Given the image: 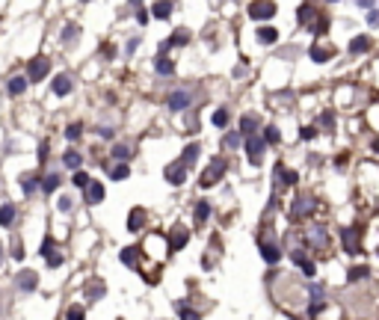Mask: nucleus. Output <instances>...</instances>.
<instances>
[{
    "label": "nucleus",
    "instance_id": "1",
    "mask_svg": "<svg viewBox=\"0 0 379 320\" xmlns=\"http://www.w3.org/2000/svg\"><path fill=\"white\" fill-rule=\"evenodd\" d=\"M225 169H228V163H225L222 157H217L211 166H208V169H205V172H202V178H199V187H202V190H211V187L220 181L222 175H225Z\"/></svg>",
    "mask_w": 379,
    "mask_h": 320
},
{
    "label": "nucleus",
    "instance_id": "2",
    "mask_svg": "<svg viewBox=\"0 0 379 320\" xmlns=\"http://www.w3.org/2000/svg\"><path fill=\"white\" fill-rule=\"evenodd\" d=\"M264 151H267V142L255 133V136H249L246 139V154H249V163L252 166H261V160H264Z\"/></svg>",
    "mask_w": 379,
    "mask_h": 320
},
{
    "label": "nucleus",
    "instance_id": "3",
    "mask_svg": "<svg viewBox=\"0 0 379 320\" xmlns=\"http://www.w3.org/2000/svg\"><path fill=\"white\" fill-rule=\"evenodd\" d=\"M48 68H51V60H48V57L30 60V65H27V83H30V80H42V77L48 74Z\"/></svg>",
    "mask_w": 379,
    "mask_h": 320
},
{
    "label": "nucleus",
    "instance_id": "4",
    "mask_svg": "<svg viewBox=\"0 0 379 320\" xmlns=\"http://www.w3.org/2000/svg\"><path fill=\"white\" fill-rule=\"evenodd\" d=\"M187 243H189V231L184 225H175L172 234H169V252H181Z\"/></svg>",
    "mask_w": 379,
    "mask_h": 320
},
{
    "label": "nucleus",
    "instance_id": "5",
    "mask_svg": "<svg viewBox=\"0 0 379 320\" xmlns=\"http://www.w3.org/2000/svg\"><path fill=\"white\" fill-rule=\"evenodd\" d=\"M305 243H308V246H314V249H326V246H329L326 228H323V225H314V228H308V234H305Z\"/></svg>",
    "mask_w": 379,
    "mask_h": 320
},
{
    "label": "nucleus",
    "instance_id": "6",
    "mask_svg": "<svg viewBox=\"0 0 379 320\" xmlns=\"http://www.w3.org/2000/svg\"><path fill=\"white\" fill-rule=\"evenodd\" d=\"M249 15H252V21H267V18H273L276 15V3H249Z\"/></svg>",
    "mask_w": 379,
    "mask_h": 320
},
{
    "label": "nucleus",
    "instance_id": "7",
    "mask_svg": "<svg viewBox=\"0 0 379 320\" xmlns=\"http://www.w3.org/2000/svg\"><path fill=\"white\" fill-rule=\"evenodd\" d=\"M341 243H344V249H347L349 255L361 252V240H358V231H355V228H347V231H341Z\"/></svg>",
    "mask_w": 379,
    "mask_h": 320
},
{
    "label": "nucleus",
    "instance_id": "8",
    "mask_svg": "<svg viewBox=\"0 0 379 320\" xmlns=\"http://www.w3.org/2000/svg\"><path fill=\"white\" fill-rule=\"evenodd\" d=\"M166 181L184 184V181H187V166H184V163H169V166H166Z\"/></svg>",
    "mask_w": 379,
    "mask_h": 320
},
{
    "label": "nucleus",
    "instance_id": "9",
    "mask_svg": "<svg viewBox=\"0 0 379 320\" xmlns=\"http://www.w3.org/2000/svg\"><path fill=\"white\" fill-rule=\"evenodd\" d=\"M189 101H193V95H189L187 89H178V92H172V95H169L166 104H169V110H187Z\"/></svg>",
    "mask_w": 379,
    "mask_h": 320
},
{
    "label": "nucleus",
    "instance_id": "10",
    "mask_svg": "<svg viewBox=\"0 0 379 320\" xmlns=\"http://www.w3.org/2000/svg\"><path fill=\"white\" fill-rule=\"evenodd\" d=\"M258 246H261V258H264L267 264H276V261L282 258V249H279L276 243H270V240H258Z\"/></svg>",
    "mask_w": 379,
    "mask_h": 320
},
{
    "label": "nucleus",
    "instance_id": "11",
    "mask_svg": "<svg viewBox=\"0 0 379 320\" xmlns=\"http://www.w3.org/2000/svg\"><path fill=\"white\" fill-rule=\"evenodd\" d=\"M51 92H54V95H68V92H71V77H68V74H57V77H54V83H51Z\"/></svg>",
    "mask_w": 379,
    "mask_h": 320
},
{
    "label": "nucleus",
    "instance_id": "12",
    "mask_svg": "<svg viewBox=\"0 0 379 320\" xmlns=\"http://www.w3.org/2000/svg\"><path fill=\"white\" fill-rule=\"evenodd\" d=\"M370 48H373V39L370 36H355L349 42V54H367Z\"/></svg>",
    "mask_w": 379,
    "mask_h": 320
},
{
    "label": "nucleus",
    "instance_id": "13",
    "mask_svg": "<svg viewBox=\"0 0 379 320\" xmlns=\"http://www.w3.org/2000/svg\"><path fill=\"white\" fill-rule=\"evenodd\" d=\"M305 214H311V199H308V196H299V199L293 202V208H290V217L299 220V217H305Z\"/></svg>",
    "mask_w": 379,
    "mask_h": 320
},
{
    "label": "nucleus",
    "instance_id": "14",
    "mask_svg": "<svg viewBox=\"0 0 379 320\" xmlns=\"http://www.w3.org/2000/svg\"><path fill=\"white\" fill-rule=\"evenodd\" d=\"M36 285H39V276L33 273V270H24V273H18V288L21 290H36Z\"/></svg>",
    "mask_w": 379,
    "mask_h": 320
},
{
    "label": "nucleus",
    "instance_id": "15",
    "mask_svg": "<svg viewBox=\"0 0 379 320\" xmlns=\"http://www.w3.org/2000/svg\"><path fill=\"white\" fill-rule=\"evenodd\" d=\"M255 130H258V116H252V113H249V116H243V119H240L237 133H240V136H255Z\"/></svg>",
    "mask_w": 379,
    "mask_h": 320
},
{
    "label": "nucleus",
    "instance_id": "16",
    "mask_svg": "<svg viewBox=\"0 0 379 320\" xmlns=\"http://www.w3.org/2000/svg\"><path fill=\"white\" fill-rule=\"evenodd\" d=\"M86 202H89V205H98V202H104V184H98V181H89V184H86Z\"/></svg>",
    "mask_w": 379,
    "mask_h": 320
},
{
    "label": "nucleus",
    "instance_id": "17",
    "mask_svg": "<svg viewBox=\"0 0 379 320\" xmlns=\"http://www.w3.org/2000/svg\"><path fill=\"white\" fill-rule=\"evenodd\" d=\"M142 223H145V211H142V208H133L130 217H127V231H139Z\"/></svg>",
    "mask_w": 379,
    "mask_h": 320
},
{
    "label": "nucleus",
    "instance_id": "18",
    "mask_svg": "<svg viewBox=\"0 0 379 320\" xmlns=\"http://www.w3.org/2000/svg\"><path fill=\"white\" fill-rule=\"evenodd\" d=\"M258 42L276 45V42H279V30H276V27H258Z\"/></svg>",
    "mask_w": 379,
    "mask_h": 320
},
{
    "label": "nucleus",
    "instance_id": "19",
    "mask_svg": "<svg viewBox=\"0 0 379 320\" xmlns=\"http://www.w3.org/2000/svg\"><path fill=\"white\" fill-rule=\"evenodd\" d=\"M24 92H27V77H24V74L12 77V80H9V95H24Z\"/></svg>",
    "mask_w": 379,
    "mask_h": 320
},
{
    "label": "nucleus",
    "instance_id": "20",
    "mask_svg": "<svg viewBox=\"0 0 379 320\" xmlns=\"http://www.w3.org/2000/svg\"><path fill=\"white\" fill-rule=\"evenodd\" d=\"M187 42H189V30H175L169 39H166L169 48H181V45H187Z\"/></svg>",
    "mask_w": 379,
    "mask_h": 320
},
{
    "label": "nucleus",
    "instance_id": "21",
    "mask_svg": "<svg viewBox=\"0 0 379 320\" xmlns=\"http://www.w3.org/2000/svg\"><path fill=\"white\" fill-rule=\"evenodd\" d=\"M136 255H139V246H127V249H122V264H125V267H139Z\"/></svg>",
    "mask_w": 379,
    "mask_h": 320
},
{
    "label": "nucleus",
    "instance_id": "22",
    "mask_svg": "<svg viewBox=\"0 0 379 320\" xmlns=\"http://www.w3.org/2000/svg\"><path fill=\"white\" fill-rule=\"evenodd\" d=\"M335 57V48H311V60L314 63H326Z\"/></svg>",
    "mask_w": 379,
    "mask_h": 320
},
{
    "label": "nucleus",
    "instance_id": "23",
    "mask_svg": "<svg viewBox=\"0 0 379 320\" xmlns=\"http://www.w3.org/2000/svg\"><path fill=\"white\" fill-rule=\"evenodd\" d=\"M154 71L157 74H175V65H172V60H166V57H157V63H154Z\"/></svg>",
    "mask_w": 379,
    "mask_h": 320
},
{
    "label": "nucleus",
    "instance_id": "24",
    "mask_svg": "<svg viewBox=\"0 0 379 320\" xmlns=\"http://www.w3.org/2000/svg\"><path fill=\"white\" fill-rule=\"evenodd\" d=\"M39 184H42V190H45V193H54L57 187H60V175H57V172H51V175H48V178H42Z\"/></svg>",
    "mask_w": 379,
    "mask_h": 320
},
{
    "label": "nucleus",
    "instance_id": "25",
    "mask_svg": "<svg viewBox=\"0 0 379 320\" xmlns=\"http://www.w3.org/2000/svg\"><path fill=\"white\" fill-rule=\"evenodd\" d=\"M15 223V205H3L0 208V225H12Z\"/></svg>",
    "mask_w": 379,
    "mask_h": 320
},
{
    "label": "nucleus",
    "instance_id": "26",
    "mask_svg": "<svg viewBox=\"0 0 379 320\" xmlns=\"http://www.w3.org/2000/svg\"><path fill=\"white\" fill-rule=\"evenodd\" d=\"M151 15L160 18V21L169 18V15H172V3H154V6H151Z\"/></svg>",
    "mask_w": 379,
    "mask_h": 320
},
{
    "label": "nucleus",
    "instance_id": "27",
    "mask_svg": "<svg viewBox=\"0 0 379 320\" xmlns=\"http://www.w3.org/2000/svg\"><path fill=\"white\" fill-rule=\"evenodd\" d=\"M196 157H199V145H196V142H189L187 148H184V154H181V160H178V163H184V166H189V163H193Z\"/></svg>",
    "mask_w": 379,
    "mask_h": 320
},
{
    "label": "nucleus",
    "instance_id": "28",
    "mask_svg": "<svg viewBox=\"0 0 379 320\" xmlns=\"http://www.w3.org/2000/svg\"><path fill=\"white\" fill-rule=\"evenodd\" d=\"M311 15H314V6L302 3V6H299V24H302V27H311Z\"/></svg>",
    "mask_w": 379,
    "mask_h": 320
},
{
    "label": "nucleus",
    "instance_id": "29",
    "mask_svg": "<svg viewBox=\"0 0 379 320\" xmlns=\"http://www.w3.org/2000/svg\"><path fill=\"white\" fill-rule=\"evenodd\" d=\"M264 142H270V145H276V142H282V130L276 128V125H270V128L264 130Z\"/></svg>",
    "mask_w": 379,
    "mask_h": 320
},
{
    "label": "nucleus",
    "instance_id": "30",
    "mask_svg": "<svg viewBox=\"0 0 379 320\" xmlns=\"http://www.w3.org/2000/svg\"><path fill=\"white\" fill-rule=\"evenodd\" d=\"M208 217H211V205H208V202H199V205H196V223L202 225Z\"/></svg>",
    "mask_w": 379,
    "mask_h": 320
},
{
    "label": "nucleus",
    "instance_id": "31",
    "mask_svg": "<svg viewBox=\"0 0 379 320\" xmlns=\"http://www.w3.org/2000/svg\"><path fill=\"white\" fill-rule=\"evenodd\" d=\"M39 187V175H21V190L24 193H33Z\"/></svg>",
    "mask_w": 379,
    "mask_h": 320
},
{
    "label": "nucleus",
    "instance_id": "32",
    "mask_svg": "<svg viewBox=\"0 0 379 320\" xmlns=\"http://www.w3.org/2000/svg\"><path fill=\"white\" fill-rule=\"evenodd\" d=\"M127 175H130V169H127L125 163H119V166H113V169H110V178H113V181H125Z\"/></svg>",
    "mask_w": 379,
    "mask_h": 320
},
{
    "label": "nucleus",
    "instance_id": "33",
    "mask_svg": "<svg viewBox=\"0 0 379 320\" xmlns=\"http://www.w3.org/2000/svg\"><path fill=\"white\" fill-rule=\"evenodd\" d=\"M63 163H65V166H68V169H77V166H80V154L68 148V151H65V154H63Z\"/></svg>",
    "mask_w": 379,
    "mask_h": 320
},
{
    "label": "nucleus",
    "instance_id": "34",
    "mask_svg": "<svg viewBox=\"0 0 379 320\" xmlns=\"http://www.w3.org/2000/svg\"><path fill=\"white\" fill-rule=\"evenodd\" d=\"M222 145H225V148H237V145H240V133H237V130L225 133V136H222Z\"/></svg>",
    "mask_w": 379,
    "mask_h": 320
},
{
    "label": "nucleus",
    "instance_id": "35",
    "mask_svg": "<svg viewBox=\"0 0 379 320\" xmlns=\"http://www.w3.org/2000/svg\"><path fill=\"white\" fill-rule=\"evenodd\" d=\"M65 320H86V311H83V305H71V308L65 311Z\"/></svg>",
    "mask_w": 379,
    "mask_h": 320
},
{
    "label": "nucleus",
    "instance_id": "36",
    "mask_svg": "<svg viewBox=\"0 0 379 320\" xmlns=\"http://www.w3.org/2000/svg\"><path fill=\"white\" fill-rule=\"evenodd\" d=\"M211 122H214L217 128H225V125H228V110H217V113L211 116Z\"/></svg>",
    "mask_w": 379,
    "mask_h": 320
},
{
    "label": "nucleus",
    "instance_id": "37",
    "mask_svg": "<svg viewBox=\"0 0 379 320\" xmlns=\"http://www.w3.org/2000/svg\"><path fill=\"white\" fill-rule=\"evenodd\" d=\"M347 276H349V282H358V279L370 276V270H367V267H352V270H349Z\"/></svg>",
    "mask_w": 379,
    "mask_h": 320
},
{
    "label": "nucleus",
    "instance_id": "38",
    "mask_svg": "<svg viewBox=\"0 0 379 320\" xmlns=\"http://www.w3.org/2000/svg\"><path fill=\"white\" fill-rule=\"evenodd\" d=\"M178 314H181V320H199V311H193V308H187L184 302H178Z\"/></svg>",
    "mask_w": 379,
    "mask_h": 320
},
{
    "label": "nucleus",
    "instance_id": "39",
    "mask_svg": "<svg viewBox=\"0 0 379 320\" xmlns=\"http://www.w3.org/2000/svg\"><path fill=\"white\" fill-rule=\"evenodd\" d=\"M80 133H83V125H80V122L68 125V130H65V136H68V139H80Z\"/></svg>",
    "mask_w": 379,
    "mask_h": 320
},
{
    "label": "nucleus",
    "instance_id": "40",
    "mask_svg": "<svg viewBox=\"0 0 379 320\" xmlns=\"http://www.w3.org/2000/svg\"><path fill=\"white\" fill-rule=\"evenodd\" d=\"M113 157L116 160H127L130 157V148H127V145H113Z\"/></svg>",
    "mask_w": 379,
    "mask_h": 320
},
{
    "label": "nucleus",
    "instance_id": "41",
    "mask_svg": "<svg viewBox=\"0 0 379 320\" xmlns=\"http://www.w3.org/2000/svg\"><path fill=\"white\" fill-rule=\"evenodd\" d=\"M323 308H326V302H323V299H311V302H308V314H311V317H314V314H320Z\"/></svg>",
    "mask_w": 379,
    "mask_h": 320
},
{
    "label": "nucleus",
    "instance_id": "42",
    "mask_svg": "<svg viewBox=\"0 0 379 320\" xmlns=\"http://www.w3.org/2000/svg\"><path fill=\"white\" fill-rule=\"evenodd\" d=\"M12 258H15V261H24V243H21V240L12 243Z\"/></svg>",
    "mask_w": 379,
    "mask_h": 320
},
{
    "label": "nucleus",
    "instance_id": "43",
    "mask_svg": "<svg viewBox=\"0 0 379 320\" xmlns=\"http://www.w3.org/2000/svg\"><path fill=\"white\" fill-rule=\"evenodd\" d=\"M51 252H54V237H45L42 240V258H48Z\"/></svg>",
    "mask_w": 379,
    "mask_h": 320
},
{
    "label": "nucleus",
    "instance_id": "44",
    "mask_svg": "<svg viewBox=\"0 0 379 320\" xmlns=\"http://www.w3.org/2000/svg\"><path fill=\"white\" fill-rule=\"evenodd\" d=\"M89 184V175L86 172H74V187H86Z\"/></svg>",
    "mask_w": 379,
    "mask_h": 320
},
{
    "label": "nucleus",
    "instance_id": "45",
    "mask_svg": "<svg viewBox=\"0 0 379 320\" xmlns=\"http://www.w3.org/2000/svg\"><path fill=\"white\" fill-rule=\"evenodd\" d=\"M86 293H89L92 299H98V296H104V285H89V288H86Z\"/></svg>",
    "mask_w": 379,
    "mask_h": 320
},
{
    "label": "nucleus",
    "instance_id": "46",
    "mask_svg": "<svg viewBox=\"0 0 379 320\" xmlns=\"http://www.w3.org/2000/svg\"><path fill=\"white\" fill-rule=\"evenodd\" d=\"M45 261H48V267H60V264H63V255H60V252H51Z\"/></svg>",
    "mask_w": 379,
    "mask_h": 320
},
{
    "label": "nucleus",
    "instance_id": "47",
    "mask_svg": "<svg viewBox=\"0 0 379 320\" xmlns=\"http://www.w3.org/2000/svg\"><path fill=\"white\" fill-rule=\"evenodd\" d=\"M308 290H311V296H314V299H323V293H326V288H323V285H308Z\"/></svg>",
    "mask_w": 379,
    "mask_h": 320
},
{
    "label": "nucleus",
    "instance_id": "48",
    "mask_svg": "<svg viewBox=\"0 0 379 320\" xmlns=\"http://www.w3.org/2000/svg\"><path fill=\"white\" fill-rule=\"evenodd\" d=\"M314 133H317L314 128H302V130H299V139H302V142H308V139H314Z\"/></svg>",
    "mask_w": 379,
    "mask_h": 320
},
{
    "label": "nucleus",
    "instance_id": "49",
    "mask_svg": "<svg viewBox=\"0 0 379 320\" xmlns=\"http://www.w3.org/2000/svg\"><path fill=\"white\" fill-rule=\"evenodd\" d=\"M293 264H296V267H302V264H305V261H308V258H305V252H302V249H296V252H293Z\"/></svg>",
    "mask_w": 379,
    "mask_h": 320
},
{
    "label": "nucleus",
    "instance_id": "50",
    "mask_svg": "<svg viewBox=\"0 0 379 320\" xmlns=\"http://www.w3.org/2000/svg\"><path fill=\"white\" fill-rule=\"evenodd\" d=\"M320 125H323V128H332V125H335V116H332V113H323V116H320Z\"/></svg>",
    "mask_w": 379,
    "mask_h": 320
},
{
    "label": "nucleus",
    "instance_id": "51",
    "mask_svg": "<svg viewBox=\"0 0 379 320\" xmlns=\"http://www.w3.org/2000/svg\"><path fill=\"white\" fill-rule=\"evenodd\" d=\"M136 21H139V24H148V9L139 6V9H136Z\"/></svg>",
    "mask_w": 379,
    "mask_h": 320
},
{
    "label": "nucleus",
    "instance_id": "52",
    "mask_svg": "<svg viewBox=\"0 0 379 320\" xmlns=\"http://www.w3.org/2000/svg\"><path fill=\"white\" fill-rule=\"evenodd\" d=\"M302 273H305V276H314V273H317L314 261H305V264H302Z\"/></svg>",
    "mask_w": 379,
    "mask_h": 320
},
{
    "label": "nucleus",
    "instance_id": "53",
    "mask_svg": "<svg viewBox=\"0 0 379 320\" xmlns=\"http://www.w3.org/2000/svg\"><path fill=\"white\" fill-rule=\"evenodd\" d=\"M60 211H65V214L71 211V196H63V199H60Z\"/></svg>",
    "mask_w": 379,
    "mask_h": 320
},
{
    "label": "nucleus",
    "instance_id": "54",
    "mask_svg": "<svg viewBox=\"0 0 379 320\" xmlns=\"http://www.w3.org/2000/svg\"><path fill=\"white\" fill-rule=\"evenodd\" d=\"M367 24H370V27H376L379 24V15L373 12V9H370V15H367Z\"/></svg>",
    "mask_w": 379,
    "mask_h": 320
},
{
    "label": "nucleus",
    "instance_id": "55",
    "mask_svg": "<svg viewBox=\"0 0 379 320\" xmlns=\"http://www.w3.org/2000/svg\"><path fill=\"white\" fill-rule=\"evenodd\" d=\"M71 36H77V27H65L63 39H65V42H68V39H71Z\"/></svg>",
    "mask_w": 379,
    "mask_h": 320
},
{
    "label": "nucleus",
    "instance_id": "56",
    "mask_svg": "<svg viewBox=\"0 0 379 320\" xmlns=\"http://www.w3.org/2000/svg\"><path fill=\"white\" fill-rule=\"evenodd\" d=\"M0 261H3V246H0Z\"/></svg>",
    "mask_w": 379,
    "mask_h": 320
}]
</instances>
